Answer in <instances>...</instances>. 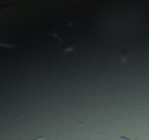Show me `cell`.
<instances>
[{
  "label": "cell",
  "instance_id": "obj_1",
  "mask_svg": "<svg viewBox=\"0 0 149 140\" xmlns=\"http://www.w3.org/2000/svg\"><path fill=\"white\" fill-rule=\"evenodd\" d=\"M46 139V136H38V137H35V139H31V140H44Z\"/></svg>",
  "mask_w": 149,
  "mask_h": 140
},
{
  "label": "cell",
  "instance_id": "obj_2",
  "mask_svg": "<svg viewBox=\"0 0 149 140\" xmlns=\"http://www.w3.org/2000/svg\"><path fill=\"white\" fill-rule=\"evenodd\" d=\"M119 139L120 140H132V139H130V137H125V136H120Z\"/></svg>",
  "mask_w": 149,
  "mask_h": 140
}]
</instances>
